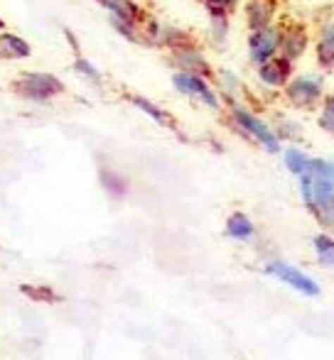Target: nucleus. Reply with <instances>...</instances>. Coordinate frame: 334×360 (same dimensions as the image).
I'll list each match as a JSON object with an SVG mask.
<instances>
[{
	"label": "nucleus",
	"mask_w": 334,
	"mask_h": 360,
	"mask_svg": "<svg viewBox=\"0 0 334 360\" xmlns=\"http://www.w3.org/2000/svg\"><path fill=\"white\" fill-rule=\"evenodd\" d=\"M312 49H315L317 69L332 72L334 69V10H327V13L322 15L320 25H317L315 39H312Z\"/></svg>",
	"instance_id": "0eeeda50"
},
{
	"label": "nucleus",
	"mask_w": 334,
	"mask_h": 360,
	"mask_svg": "<svg viewBox=\"0 0 334 360\" xmlns=\"http://www.w3.org/2000/svg\"><path fill=\"white\" fill-rule=\"evenodd\" d=\"M317 128L334 138V89L327 91L320 108H317Z\"/></svg>",
	"instance_id": "dca6fc26"
},
{
	"label": "nucleus",
	"mask_w": 334,
	"mask_h": 360,
	"mask_svg": "<svg viewBox=\"0 0 334 360\" xmlns=\"http://www.w3.org/2000/svg\"><path fill=\"white\" fill-rule=\"evenodd\" d=\"M273 130L280 138V143H297V140H302V125L295 118H287V115H278L276 123H273Z\"/></svg>",
	"instance_id": "2eb2a0df"
},
{
	"label": "nucleus",
	"mask_w": 334,
	"mask_h": 360,
	"mask_svg": "<svg viewBox=\"0 0 334 360\" xmlns=\"http://www.w3.org/2000/svg\"><path fill=\"white\" fill-rule=\"evenodd\" d=\"M266 272L273 277H278L280 282H285V285H290L292 289H297V292L307 294V297H317V294H320V287H317L310 277L302 275V272L295 270V267H290L287 262H268Z\"/></svg>",
	"instance_id": "1a4fd4ad"
},
{
	"label": "nucleus",
	"mask_w": 334,
	"mask_h": 360,
	"mask_svg": "<svg viewBox=\"0 0 334 360\" xmlns=\"http://www.w3.org/2000/svg\"><path fill=\"white\" fill-rule=\"evenodd\" d=\"M246 52H249V62L253 69H258L263 62L280 54V22L251 30L249 39H246Z\"/></svg>",
	"instance_id": "20e7f679"
},
{
	"label": "nucleus",
	"mask_w": 334,
	"mask_h": 360,
	"mask_svg": "<svg viewBox=\"0 0 334 360\" xmlns=\"http://www.w3.org/2000/svg\"><path fill=\"white\" fill-rule=\"evenodd\" d=\"M244 18L249 32L251 30L268 27V25H276L280 22V3L278 0H246Z\"/></svg>",
	"instance_id": "6e6552de"
},
{
	"label": "nucleus",
	"mask_w": 334,
	"mask_h": 360,
	"mask_svg": "<svg viewBox=\"0 0 334 360\" xmlns=\"http://www.w3.org/2000/svg\"><path fill=\"white\" fill-rule=\"evenodd\" d=\"M5 44H8V49L15 54V57H27L30 54V47L23 42L20 37H13V34H5Z\"/></svg>",
	"instance_id": "b1692460"
},
{
	"label": "nucleus",
	"mask_w": 334,
	"mask_h": 360,
	"mask_svg": "<svg viewBox=\"0 0 334 360\" xmlns=\"http://www.w3.org/2000/svg\"><path fill=\"white\" fill-rule=\"evenodd\" d=\"M310 172L317 176H325L334 184V160H322V157H312V165H310Z\"/></svg>",
	"instance_id": "412c9836"
},
{
	"label": "nucleus",
	"mask_w": 334,
	"mask_h": 360,
	"mask_svg": "<svg viewBox=\"0 0 334 360\" xmlns=\"http://www.w3.org/2000/svg\"><path fill=\"white\" fill-rule=\"evenodd\" d=\"M297 64H292L290 59H285L283 54H276L268 62H263L261 67L256 69V79L263 89H268L271 94H280L287 86V81L295 76Z\"/></svg>",
	"instance_id": "423d86ee"
},
{
	"label": "nucleus",
	"mask_w": 334,
	"mask_h": 360,
	"mask_svg": "<svg viewBox=\"0 0 334 360\" xmlns=\"http://www.w3.org/2000/svg\"><path fill=\"white\" fill-rule=\"evenodd\" d=\"M202 3L209 10V15H224V18H229V15L239 8L241 0H202Z\"/></svg>",
	"instance_id": "aec40b11"
},
{
	"label": "nucleus",
	"mask_w": 334,
	"mask_h": 360,
	"mask_svg": "<svg viewBox=\"0 0 334 360\" xmlns=\"http://www.w3.org/2000/svg\"><path fill=\"white\" fill-rule=\"evenodd\" d=\"M229 115L231 123L236 125V130L241 135H246L249 140H253L256 145H261L266 152H271V155H280L283 152V143L276 135V130H273V125L263 115H258L253 108H249L244 101L229 103Z\"/></svg>",
	"instance_id": "f03ea898"
},
{
	"label": "nucleus",
	"mask_w": 334,
	"mask_h": 360,
	"mask_svg": "<svg viewBox=\"0 0 334 360\" xmlns=\"http://www.w3.org/2000/svg\"><path fill=\"white\" fill-rule=\"evenodd\" d=\"M211 22H209V37L216 47H224L226 39H229V18L224 15H209Z\"/></svg>",
	"instance_id": "a211bd4d"
},
{
	"label": "nucleus",
	"mask_w": 334,
	"mask_h": 360,
	"mask_svg": "<svg viewBox=\"0 0 334 360\" xmlns=\"http://www.w3.org/2000/svg\"><path fill=\"white\" fill-rule=\"evenodd\" d=\"M101 181H104L106 189L113 191V194H123L125 191V181L120 179L118 174H113V172H104V174H101Z\"/></svg>",
	"instance_id": "5701e85b"
},
{
	"label": "nucleus",
	"mask_w": 334,
	"mask_h": 360,
	"mask_svg": "<svg viewBox=\"0 0 334 360\" xmlns=\"http://www.w3.org/2000/svg\"><path fill=\"white\" fill-rule=\"evenodd\" d=\"M130 101H133L135 108H140L145 115H150V118H153L155 123L167 125V128H170V125H172V118H170V115H167L163 108H158V105H155L153 101L143 98V96H133V98H130Z\"/></svg>",
	"instance_id": "f3484780"
},
{
	"label": "nucleus",
	"mask_w": 334,
	"mask_h": 360,
	"mask_svg": "<svg viewBox=\"0 0 334 360\" xmlns=\"http://www.w3.org/2000/svg\"><path fill=\"white\" fill-rule=\"evenodd\" d=\"M312 32L300 20H285L280 22V54L292 64L302 62L312 47Z\"/></svg>",
	"instance_id": "7ed1b4c3"
},
{
	"label": "nucleus",
	"mask_w": 334,
	"mask_h": 360,
	"mask_svg": "<svg viewBox=\"0 0 334 360\" xmlns=\"http://www.w3.org/2000/svg\"><path fill=\"white\" fill-rule=\"evenodd\" d=\"M280 155H283V165H285V169L290 172L292 176H302L305 172H310L312 155H307L302 147L290 145V147H285Z\"/></svg>",
	"instance_id": "ddd939ff"
},
{
	"label": "nucleus",
	"mask_w": 334,
	"mask_h": 360,
	"mask_svg": "<svg viewBox=\"0 0 334 360\" xmlns=\"http://www.w3.org/2000/svg\"><path fill=\"white\" fill-rule=\"evenodd\" d=\"M216 86H219V96L224 98V103H239L246 96V84L241 81V76L231 69H219L216 72Z\"/></svg>",
	"instance_id": "f8f14e48"
},
{
	"label": "nucleus",
	"mask_w": 334,
	"mask_h": 360,
	"mask_svg": "<svg viewBox=\"0 0 334 360\" xmlns=\"http://www.w3.org/2000/svg\"><path fill=\"white\" fill-rule=\"evenodd\" d=\"M172 84H175V89L180 91V94L199 101L202 105H206V108H211V110H221V105H224L221 103V96L211 89L209 79L202 76V74L175 72V76H172Z\"/></svg>",
	"instance_id": "39448f33"
},
{
	"label": "nucleus",
	"mask_w": 334,
	"mask_h": 360,
	"mask_svg": "<svg viewBox=\"0 0 334 360\" xmlns=\"http://www.w3.org/2000/svg\"><path fill=\"white\" fill-rule=\"evenodd\" d=\"M172 59H175V64H177V72L202 74V76H206V79L214 74V69H211V64L206 62L204 54H202L199 49L190 47V44L177 47L175 52H172Z\"/></svg>",
	"instance_id": "9b49d317"
},
{
	"label": "nucleus",
	"mask_w": 334,
	"mask_h": 360,
	"mask_svg": "<svg viewBox=\"0 0 334 360\" xmlns=\"http://www.w3.org/2000/svg\"><path fill=\"white\" fill-rule=\"evenodd\" d=\"M315 250H317V257H320V265L325 267H332L334 265V240L325 233L315 236Z\"/></svg>",
	"instance_id": "6ab92c4d"
},
{
	"label": "nucleus",
	"mask_w": 334,
	"mask_h": 360,
	"mask_svg": "<svg viewBox=\"0 0 334 360\" xmlns=\"http://www.w3.org/2000/svg\"><path fill=\"white\" fill-rule=\"evenodd\" d=\"M74 69H77V74H82L84 79L94 81V84H101V72H99V69H96L91 62H86V59H77Z\"/></svg>",
	"instance_id": "4be33fe9"
},
{
	"label": "nucleus",
	"mask_w": 334,
	"mask_h": 360,
	"mask_svg": "<svg viewBox=\"0 0 334 360\" xmlns=\"http://www.w3.org/2000/svg\"><path fill=\"white\" fill-rule=\"evenodd\" d=\"M283 101L290 105L292 110L300 113H312L320 108L322 98L327 96V72L317 69V72H295L287 86L280 91Z\"/></svg>",
	"instance_id": "f257e3e1"
},
{
	"label": "nucleus",
	"mask_w": 334,
	"mask_h": 360,
	"mask_svg": "<svg viewBox=\"0 0 334 360\" xmlns=\"http://www.w3.org/2000/svg\"><path fill=\"white\" fill-rule=\"evenodd\" d=\"M226 233H229L231 238H236V240H251V238L256 236V226H253V221L249 216L236 211V214H231L229 221H226Z\"/></svg>",
	"instance_id": "4468645a"
},
{
	"label": "nucleus",
	"mask_w": 334,
	"mask_h": 360,
	"mask_svg": "<svg viewBox=\"0 0 334 360\" xmlns=\"http://www.w3.org/2000/svg\"><path fill=\"white\" fill-rule=\"evenodd\" d=\"M64 86L57 76L52 74H27L23 76V94L32 101H47L52 96L62 94Z\"/></svg>",
	"instance_id": "9d476101"
}]
</instances>
